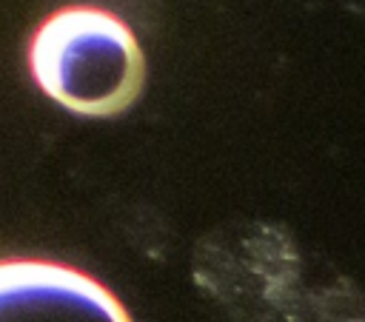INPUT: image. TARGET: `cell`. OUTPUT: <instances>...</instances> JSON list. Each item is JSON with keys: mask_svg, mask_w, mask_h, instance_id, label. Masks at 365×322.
Here are the masks:
<instances>
[{"mask_svg": "<svg viewBox=\"0 0 365 322\" xmlns=\"http://www.w3.org/2000/svg\"><path fill=\"white\" fill-rule=\"evenodd\" d=\"M34 83L83 117L131 108L145 85V54L131 26L103 6H63L40 20L29 40Z\"/></svg>", "mask_w": 365, "mask_h": 322, "instance_id": "cell-1", "label": "cell"}, {"mask_svg": "<svg viewBox=\"0 0 365 322\" xmlns=\"http://www.w3.org/2000/svg\"><path fill=\"white\" fill-rule=\"evenodd\" d=\"M0 322H134V316L83 268L46 256H0Z\"/></svg>", "mask_w": 365, "mask_h": 322, "instance_id": "cell-2", "label": "cell"}]
</instances>
